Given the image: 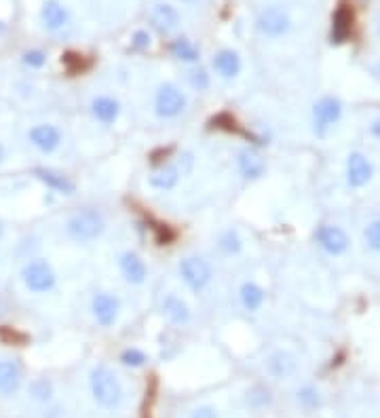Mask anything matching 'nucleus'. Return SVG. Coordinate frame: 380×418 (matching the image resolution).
Returning a JSON list of instances; mask_svg holds the SVG:
<instances>
[{
    "label": "nucleus",
    "mask_w": 380,
    "mask_h": 418,
    "mask_svg": "<svg viewBox=\"0 0 380 418\" xmlns=\"http://www.w3.org/2000/svg\"><path fill=\"white\" fill-rule=\"evenodd\" d=\"M150 24L161 34H171L180 26V15L171 5H157L150 11Z\"/></svg>",
    "instance_id": "obj_17"
},
{
    "label": "nucleus",
    "mask_w": 380,
    "mask_h": 418,
    "mask_svg": "<svg viewBox=\"0 0 380 418\" xmlns=\"http://www.w3.org/2000/svg\"><path fill=\"white\" fill-rule=\"evenodd\" d=\"M24 64L28 68H42L46 64V53L40 51V49H32V51H26L24 53Z\"/></svg>",
    "instance_id": "obj_31"
},
{
    "label": "nucleus",
    "mask_w": 380,
    "mask_h": 418,
    "mask_svg": "<svg viewBox=\"0 0 380 418\" xmlns=\"http://www.w3.org/2000/svg\"><path fill=\"white\" fill-rule=\"evenodd\" d=\"M186 78H188V85L193 87L195 91H207L209 85H211V76H209V72H207L205 68H201V66L190 68L188 74H186Z\"/></svg>",
    "instance_id": "obj_27"
},
{
    "label": "nucleus",
    "mask_w": 380,
    "mask_h": 418,
    "mask_svg": "<svg viewBox=\"0 0 380 418\" xmlns=\"http://www.w3.org/2000/svg\"><path fill=\"white\" fill-rule=\"evenodd\" d=\"M236 169L245 180H260L266 173V161L256 148L248 146L236 155Z\"/></svg>",
    "instance_id": "obj_14"
},
{
    "label": "nucleus",
    "mask_w": 380,
    "mask_h": 418,
    "mask_svg": "<svg viewBox=\"0 0 380 418\" xmlns=\"http://www.w3.org/2000/svg\"><path fill=\"white\" fill-rule=\"evenodd\" d=\"M294 367H296V361H294V357L290 353L279 351V353L270 355V359H268V369H270V374L277 376V378L290 376L294 372Z\"/></svg>",
    "instance_id": "obj_26"
},
{
    "label": "nucleus",
    "mask_w": 380,
    "mask_h": 418,
    "mask_svg": "<svg viewBox=\"0 0 380 418\" xmlns=\"http://www.w3.org/2000/svg\"><path fill=\"white\" fill-rule=\"evenodd\" d=\"M184 3H193V0H184Z\"/></svg>",
    "instance_id": "obj_39"
},
{
    "label": "nucleus",
    "mask_w": 380,
    "mask_h": 418,
    "mask_svg": "<svg viewBox=\"0 0 380 418\" xmlns=\"http://www.w3.org/2000/svg\"><path fill=\"white\" fill-rule=\"evenodd\" d=\"M353 11L349 7H338V11L331 17V42H345L353 32Z\"/></svg>",
    "instance_id": "obj_21"
},
{
    "label": "nucleus",
    "mask_w": 380,
    "mask_h": 418,
    "mask_svg": "<svg viewBox=\"0 0 380 418\" xmlns=\"http://www.w3.org/2000/svg\"><path fill=\"white\" fill-rule=\"evenodd\" d=\"M119 268H121V275L125 277V281L131 284V286H141L146 281V277H148V266H146L144 258H141L139 254H135V252L121 254Z\"/></svg>",
    "instance_id": "obj_13"
},
{
    "label": "nucleus",
    "mask_w": 380,
    "mask_h": 418,
    "mask_svg": "<svg viewBox=\"0 0 380 418\" xmlns=\"http://www.w3.org/2000/svg\"><path fill=\"white\" fill-rule=\"evenodd\" d=\"M343 116V102L334 96H325L313 106V123L315 131L323 135L329 127H334Z\"/></svg>",
    "instance_id": "obj_7"
},
{
    "label": "nucleus",
    "mask_w": 380,
    "mask_h": 418,
    "mask_svg": "<svg viewBox=\"0 0 380 418\" xmlns=\"http://www.w3.org/2000/svg\"><path fill=\"white\" fill-rule=\"evenodd\" d=\"M374 167L370 159L361 153H351L347 159V182L351 189H363V186L372 180Z\"/></svg>",
    "instance_id": "obj_12"
},
{
    "label": "nucleus",
    "mask_w": 380,
    "mask_h": 418,
    "mask_svg": "<svg viewBox=\"0 0 380 418\" xmlns=\"http://www.w3.org/2000/svg\"><path fill=\"white\" fill-rule=\"evenodd\" d=\"M239 300H241V304H243L245 311L258 313V311L264 306L266 292H264L256 281H245V284L239 288Z\"/></svg>",
    "instance_id": "obj_23"
},
{
    "label": "nucleus",
    "mask_w": 380,
    "mask_h": 418,
    "mask_svg": "<svg viewBox=\"0 0 380 418\" xmlns=\"http://www.w3.org/2000/svg\"><path fill=\"white\" fill-rule=\"evenodd\" d=\"M42 24L46 30H62L68 24V11L58 3V0H46L40 11Z\"/></svg>",
    "instance_id": "obj_22"
},
{
    "label": "nucleus",
    "mask_w": 380,
    "mask_h": 418,
    "mask_svg": "<svg viewBox=\"0 0 380 418\" xmlns=\"http://www.w3.org/2000/svg\"><path fill=\"white\" fill-rule=\"evenodd\" d=\"M21 281L24 286L34 292V294H46L51 292L58 284V275L53 270V266L42 260V258H34L30 260L24 268H21Z\"/></svg>",
    "instance_id": "obj_3"
},
{
    "label": "nucleus",
    "mask_w": 380,
    "mask_h": 418,
    "mask_svg": "<svg viewBox=\"0 0 380 418\" xmlns=\"http://www.w3.org/2000/svg\"><path fill=\"white\" fill-rule=\"evenodd\" d=\"M3 32H5V24H3V21H0V34H3Z\"/></svg>",
    "instance_id": "obj_38"
},
{
    "label": "nucleus",
    "mask_w": 380,
    "mask_h": 418,
    "mask_svg": "<svg viewBox=\"0 0 380 418\" xmlns=\"http://www.w3.org/2000/svg\"><path fill=\"white\" fill-rule=\"evenodd\" d=\"M180 177H182V173H180L178 165L173 163V165L157 167V169L150 173L148 184L153 186L155 191H163V193H167V191H173L175 186L180 184Z\"/></svg>",
    "instance_id": "obj_18"
},
{
    "label": "nucleus",
    "mask_w": 380,
    "mask_h": 418,
    "mask_svg": "<svg viewBox=\"0 0 380 418\" xmlns=\"http://www.w3.org/2000/svg\"><path fill=\"white\" fill-rule=\"evenodd\" d=\"M258 30L264 36H270V38L283 36L285 32L290 30V17L279 7H268L258 17Z\"/></svg>",
    "instance_id": "obj_11"
},
{
    "label": "nucleus",
    "mask_w": 380,
    "mask_h": 418,
    "mask_svg": "<svg viewBox=\"0 0 380 418\" xmlns=\"http://www.w3.org/2000/svg\"><path fill=\"white\" fill-rule=\"evenodd\" d=\"M169 53L175 60L184 62V64H197L199 58H201L197 44L193 40H188V38H175V40H171L169 42Z\"/></svg>",
    "instance_id": "obj_24"
},
{
    "label": "nucleus",
    "mask_w": 380,
    "mask_h": 418,
    "mask_svg": "<svg viewBox=\"0 0 380 418\" xmlns=\"http://www.w3.org/2000/svg\"><path fill=\"white\" fill-rule=\"evenodd\" d=\"M91 114L95 121H100L102 125H112L119 114H121V104L110 98V96H100V98H93L91 102Z\"/></svg>",
    "instance_id": "obj_16"
},
{
    "label": "nucleus",
    "mask_w": 380,
    "mask_h": 418,
    "mask_svg": "<svg viewBox=\"0 0 380 418\" xmlns=\"http://www.w3.org/2000/svg\"><path fill=\"white\" fill-rule=\"evenodd\" d=\"M5 157H7V150H5V146H3V144H0V163L5 161Z\"/></svg>",
    "instance_id": "obj_37"
},
{
    "label": "nucleus",
    "mask_w": 380,
    "mask_h": 418,
    "mask_svg": "<svg viewBox=\"0 0 380 418\" xmlns=\"http://www.w3.org/2000/svg\"><path fill=\"white\" fill-rule=\"evenodd\" d=\"M178 270H180L182 281L193 292H203L211 284V277H214L211 266L203 258H199V256H186V258H182Z\"/></svg>",
    "instance_id": "obj_5"
},
{
    "label": "nucleus",
    "mask_w": 380,
    "mask_h": 418,
    "mask_svg": "<svg viewBox=\"0 0 380 418\" xmlns=\"http://www.w3.org/2000/svg\"><path fill=\"white\" fill-rule=\"evenodd\" d=\"M104 228H106L104 216L98 209H91V207H83V209L74 211L66 222L68 235L78 243L95 241L98 237H102Z\"/></svg>",
    "instance_id": "obj_1"
},
{
    "label": "nucleus",
    "mask_w": 380,
    "mask_h": 418,
    "mask_svg": "<svg viewBox=\"0 0 380 418\" xmlns=\"http://www.w3.org/2000/svg\"><path fill=\"white\" fill-rule=\"evenodd\" d=\"M161 313L173 323V325H186L190 321V306L186 300H182L175 294H167L161 300Z\"/></svg>",
    "instance_id": "obj_15"
},
{
    "label": "nucleus",
    "mask_w": 380,
    "mask_h": 418,
    "mask_svg": "<svg viewBox=\"0 0 380 418\" xmlns=\"http://www.w3.org/2000/svg\"><path fill=\"white\" fill-rule=\"evenodd\" d=\"M298 401L304 403L306 408H315V406H319V393L313 387H304L298 391Z\"/></svg>",
    "instance_id": "obj_32"
},
{
    "label": "nucleus",
    "mask_w": 380,
    "mask_h": 418,
    "mask_svg": "<svg viewBox=\"0 0 380 418\" xmlns=\"http://www.w3.org/2000/svg\"><path fill=\"white\" fill-rule=\"evenodd\" d=\"M150 34L146 32V30H137L135 34H133V38H131V44H133V49H148L150 46Z\"/></svg>",
    "instance_id": "obj_33"
},
{
    "label": "nucleus",
    "mask_w": 380,
    "mask_h": 418,
    "mask_svg": "<svg viewBox=\"0 0 380 418\" xmlns=\"http://www.w3.org/2000/svg\"><path fill=\"white\" fill-rule=\"evenodd\" d=\"M175 165H178V169H180L182 175H188L190 171H193V167H195V159H193V155H190V153H182Z\"/></svg>",
    "instance_id": "obj_34"
},
{
    "label": "nucleus",
    "mask_w": 380,
    "mask_h": 418,
    "mask_svg": "<svg viewBox=\"0 0 380 418\" xmlns=\"http://www.w3.org/2000/svg\"><path fill=\"white\" fill-rule=\"evenodd\" d=\"M146 361H148L146 353L135 347H129L121 353V363L127 367H141V365H146Z\"/></svg>",
    "instance_id": "obj_28"
},
{
    "label": "nucleus",
    "mask_w": 380,
    "mask_h": 418,
    "mask_svg": "<svg viewBox=\"0 0 380 418\" xmlns=\"http://www.w3.org/2000/svg\"><path fill=\"white\" fill-rule=\"evenodd\" d=\"M363 239H365V245L372 250V252H378L380 254V220H374L365 226L363 230Z\"/></svg>",
    "instance_id": "obj_29"
},
{
    "label": "nucleus",
    "mask_w": 380,
    "mask_h": 418,
    "mask_svg": "<svg viewBox=\"0 0 380 418\" xmlns=\"http://www.w3.org/2000/svg\"><path fill=\"white\" fill-rule=\"evenodd\" d=\"M218 250L224 256H236L243 250V239L239 237V232H236L234 228H226L218 235Z\"/></svg>",
    "instance_id": "obj_25"
},
{
    "label": "nucleus",
    "mask_w": 380,
    "mask_h": 418,
    "mask_svg": "<svg viewBox=\"0 0 380 418\" xmlns=\"http://www.w3.org/2000/svg\"><path fill=\"white\" fill-rule=\"evenodd\" d=\"M214 70L222 76V78H234L241 72V58L236 51L230 49H222L214 55Z\"/></svg>",
    "instance_id": "obj_20"
},
{
    "label": "nucleus",
    "mask_w": 380,
    "mask_h": 418,
    "mask_svg": "<svg viewBox=\"0 0 380 418\" xmlns=\"http://www.w3.org/2000/svg\"><path fill=\"white\" fill-rule=\"evenodd\" d=\"M30 393H32V397L38 399V401H49L51 395H53V385L46 381V378H38V381L32 383Z\"/></svg>",
    "instance_id": "obj_30"
},
{
    "label": "nucleus",
    "mask_w": 380,
    "mask_h": 418,
    "mask_svg": "<svg viewBox=\"0 0 380 418\" xmlns=\"http://www.w3.org/2000/svg\"><path fill=\"white\" fill-rule=\"evenodd\" d=\"M32 175H34L40 184H44L46 189L53 191V193H58V195L70 197V195L76 193L74 180H72L70 175L58 171V169H51V167H34V169H32Z\"/></svg>",
    "instance_id": "obj_10"
},
{
    "label": "nucleus",
    "mask_w": 380,
    "mask_h": 418,
    "mask_svg": "<svg viewBox=\"0 0 380 418\" xmlns=\"http://www.w3.org/2000/svg\"><path fill=\"white\" fill-rule=\"evenodd\" d=\"M21 367L11 359H0V393L11 395L21 385Z\"/></svg>",
    "instance_id": "obj_19"
},
{
    "label": "nucleus",
    "mask_w": 380,
    "mask_h": 418,
    "mask_svg": "<svg viewBox=\"0 0 380 418\" xmlns=\"http://www.w3.org/2000/svg\"><path fill=\"white\" fill-rule=\"evenodd\" d=\"M186 93L173 82H163L155 93V112L159 119L180 116L186 110Z\"/></svg>",
    "instance_id": "obj_4"
},
{
    "label": "nucleus",
    "mask_w": 380,
    "mask_h": 418,
    "mask_svg": "<svg viewBox=\"0 0 380 418\" xmlns=\"http://www.w3.org/2000/svg\"><path fill=\"white\" fill-rule=\"evenodd\" d=\"M315 241L329 256H343L351 245L349 235L336 224H321L315 230Z\"/></svg>",
    "instance_id": "obj_6"
},
{
    "label": "nucleus",
    "mask_w": 380,
    "mask_h": 418,
    "mask_svg": "<svg viewBox=\"0 0 380 418\" xmlns=\"http://www.w3.org/2000/svg\"><path fill=\"white\" fill-rule=\"evenodd\" d=\"M119 311H121V302L116 296L108 294V292H98L91 300V313L93 319L98 321L102 328H112L119 319Z\"/></svg>",
    "instance_id": "obj_8"
},
{
    "label": "nucleus",
    "mask_w": 380,
    "mask_h": 418,
    "mask_svg": "<svg viewBox=\"0 0 380 418\" xmlns=\"http://www.w3.org/2000/svg\"><path fill=\"white\" fill-rule=\"evenodd\" d=\"M372 133H374V135H376V137L380 139V116H378V119L374 121V125H372Z\"/></svg>",
    "instance_id": "obj_36"
},
{
    "label": "nucleus",
    "mask_w": 380,
    "mask_h": 418,
    "mask_svg": "<svg viewBox=\"0 0 380 418\" xmlns=\"http://www.w3.org/2000/svg\"><path fill=\"white\" fill-rule=\"evenodd\" d=\"M28 139H30V144L36 150L49 155V153H55L60 148V144H62V131L55 125L38 123V125H34L28 131Z\"/></svg>",
    "instance_id": "obj_9"
},
{
    "label": "nucleus",
    "mask_w": 380,
    "mask_h": 418,
    "mask_svg": "<svg viewBox=\"0 0 380 418\" xmlns=\"http://www.w3.org/2000/svg\"><path fill=\"white\" fill-rule=\"evenodd\" d=\"M190 418H218V414L211 406H203V408H197L193 414H190Z\"/></svg>",
    "instance_id": "obj_35"
},
{
    "label": "nucleus",
    "mask_w": 380,
    "mask_h": 418,
    "mask_svg": "<svg viewBox=\"0 0 380 418\" xmlns=\"http://www.w3.org/2000/svg\"><path fill=\"white\" fill-rule=\"evenodd\" d=\"M89 385L93 399L104 408H116L123 401V387L114 372L106 365H100L91 372Z\"/></svg>",
    "instance_id": "obj_2"
}]
</instances>
